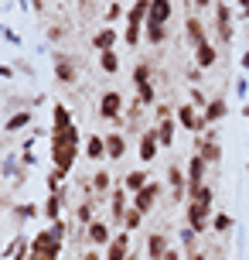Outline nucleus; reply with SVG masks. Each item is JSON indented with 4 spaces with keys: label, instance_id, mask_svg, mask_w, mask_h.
Returning <instances> with one entry per match:
<instances>
[{
    "label": "nucleus",
    "instance_id": "45",
    "mask_svg": "<svg viewBox=\"0 0 249 260\" xmlns=\"http://www.w3.org/2000/svg\"><path fill=\"white\" fill-rule=\"evenodd\" d=\"M249 92V79H236V96H246Z\"/></svg>",
    "mask_w": 249,
    "mask_h": 260
},
{
    "label": "nucleus",
    "instance_id": "31",
    "mask_svg": "<svg viewBox=\"0 0 249 260\" xmlns=\"http://www.w3.org/2000/svg\"><path fill=\"white\" fill-rule=\"evenodd\" d=\"M119 41H127V48H137L144 41V24H127V31L119 35Z\"/></svg>",
    "mask_w": 249,
    "mask_h": 260
},
{
    "label": "nucleus",
    "instance_id": "9",
    "mask_svg": "<svg viewBox=\"0 0 249 260\" xmlns=\"http://www.w3.org/2000/svg\"><path fill=\"white\" fill-rule=\"evenodd\" d=\"M127 188L123 185H113V192H109V219H113V226H123V216H127V209H130V202H127Z\"/></svg>",
    "mask_w": 249,
    "mask_h": 260
},
{
    "label": "nucleus",
    "instance_id": "16",
    "mask_svg": "<svg viewBox=\"0 0 249 260\" xmlns=\"http://www.w3.org/2000/svg\"><path fill=\"white\" fill-rule=\"evenodd\" d=\"M157 151H160L157 130H154V127H147L144 134H140V151H137V154H140V161H144V165H150V161L157 157Z\"/></svg>",
    "mask_w": 249,
    "mask_h": 260
},
{
    "label": "nucleus",
    "instance_id": "8",
    "mask_svg": "<svg viewBox=\"0 0 249 260\" xmlns=\"http://www.w3.org/2000/svg\"><path fill=\"white\" fill-rule=\"evenodd\" d=\"M195 147H198L195 154H201L209 165H219V161H222V144H219V137H215V130L201 134V137L195 141Z\"/></svg>",
    "mask_w": 249,
    "mask_h": 260
},
{
    "label": "nucleus",
    "instance_id": "38",
    "mask_svg": "<svg viewBox=\"0 0 249 260\" xmlns=\"http://www.w3.org/2000/svg\"><path fill=\"white\" fill-rule=\"evenodd\" d=\"M41 212V206H34V202H21V206H14V219H34Z\"/></svg>",
    "mask_w": 249,
    "mask_h": 260
},
{
    "label": "nucleus",
    "instance_id": "22",
    "mask_svg": "<svg viewBox=\"0 0 249 260\" xmlns=\"http://www.w3.org/2000/svg\"><path fill=\"white\" fill-rule=\"evenodd\" d=\"M154 130H157L160 147H171V144H174V130H178V120L174 117H160V120H154Z\"/></svg>",
    "mask_w": 249,
    "mask_h": 260
},
{
    "label": "nucleus",
    "instance_id": "10",
    "mask_svg": "<svg viewBox=\"0 0 249 260\" xmlns=\"http://www.w3.org/2000/svg\"><path fill=\"white\" fill-rule=\"evenodd\" d=\"M157 199H160V185H157V182H147L144 188H140V192L133 195V202H130V206H133V209H140V212L147 216V212H154Z\"/></svg>",
    "mask_w": 249,
    "mask_h": 260
},
{
    "label": "nucleus",
    "instance_id": "58",
    "mask_svg": "<svg viewBox=\"0 0 249 260\" xmlns=\"http://www.w3.org/2000/svg\"><path fill=\"white\" fill-rule=\"evenodd\" d=\"M246 171H249V165H246Z\"/></svg>",
    "mask_w": 249,
    "mask_h": 260
},
{
    "label": "nucleus",
    "instance_id": "32",
    "mask_svg": "<svg viewBox=\"0 0 249 260\" xmlns=\"http://www.w3.org/2000/svg\"><path fill=\"white\" fill-rule=\"evenodd\" d=\"M232 226H236V219H232V216H229V212H215V216H212V233H229V230H232Z\"/></svg>",
    "mask_w": 249,
    "mask_h": 260
},
{
    "label": "nucleus",
    "instance_id": "24",
    "mask_svg": "<svg viewBox=\"0 0 249 260\" xmlns=\"http://www.w3.org/2000/svg\"><path fill=\"white\" fill-rule=\"evenodd\" d=\"M82 154L89 157V161H96V165H99V161L106 157V141L99 137V134H92V137H86V144H82Z\"/></svg>",
    "mask_w": 249,
    "mask_h": 260
},
{
    "label": "nucleus",
    "instance_id": "19",
    "mask_svg": "<svg viewBox=\"0 0 249 260\" xmlns=\"http://www.w3.org/2000/svg\"><path fill=\"white\" fill-rule=\"evenodd\" d=\"M215 62H219V48H215L212 41H205V45H198V48H195V65L201 69V72L215 69Z\"/></svg>",
    "mask_w": 249,
    "mask_h": 260
},
{
    "label": "nucleus",
    "instance_id": "25",
    "mask_svg": "<svg viewBox=\"0 0 249 260\" xmlns=\"http://www.w3.org/2000/svg\"><path fill=\"white\" fill-rule=\"evenodd\" d=\"M168 236L164 233H150L147 236V260H164V253H168Z\"/></svg>",
    "mask_w": 249,
    "mask_h": 260
},
{
    "label": "nucleus",
    "instance_id": "35",
    "mask_svg": "<svg viewBox=\"0 0 249 260\" xmlns=\"http://www.w3.org/2000/svg\"><path fill=\"white\" fill-rule=\"evenodd\" d=\"M21 168H24V161H17V154H11L4 165H0V175H7V178H17V182H21Z\"/></svg>",
    "mask_w": 249,
    "mask_h": 260
},
{
    "label": "nucleus",
    "instance_id": "37",
    "mask_svg": "<svg viewBox=\"0 0 249 260\" xmlns=\"http://www.w3.org/2000/svg\"><path fill=\"white\" fill-rule=\"evenodd\" d=\"M137 100L144 106H157V89H154V82H147V86H137Z\"/></svg>",
    "mask_w": 249,
    "mask_h": 260
},
{
    "label": "nucleus",
    "instance_id": "50",
    "mask_svg": "<svg viewBox=\"0 0 249 260\" xmlns=\"http://www.w3.org/2000/svg\"><path fill=\"white\" fill-rule=\"evenodd\" d=\"M164 260H181V250H168V253H164Z\"/></svg>",
    "mask_w": 249,
    "mask_h": 260
},
{
    "label": "nucleus",
    "instance_id": "15",
    "mask_svg": "<svg viewBox=\"0 0 249 260\" xmlns=\"http://www.w3.org/2000/svg\"><path fill=\"white\" fill-rule=\"evenodd\" d=\"M55 79L62 82V86H72L75 79H79V69H75V62L68 58V55H55Z\"/></svg>",
    "mask_w": 249,
    "mask_h": 260
},
{
    "label": "nucleus",
    "instance_id": "42",
    "mask_svg": "<svg viewBox=\"0 0 249 260\" xmlns=\"http://www.w3.org/2000/svg\"><path fill=\"white\" fill-rule=\"evenodd\" d=\"M195 240H198V233H195V230H188V226H184V230H181V247L188 250V253L195 250Z\"/></svg>",
    "mask_w": 249,
    "mask_h": 260
},
{
    "label": "nucleus",
    "instance_id": "21",
    "mask_svg": "<svg viewBox=\"0 0 249 260\" xmlns=\"http://www.w3.org/2000/svg\"><path fill=\"white\" fill-rule=\"evenodd\" d=\"M62 209H65V195H62V192H52L48 199H45L41 212H45V219H48V222H58V219H62Z\"/></svg>",
    "mask_w": 249,
    "mask_h": 260
},
{
    "label": "nucleus",
    "instance_id": "36",
    "mask_svg": "<svg viewBox=\"0 0 249 260\" xmlns=\"http://www.w3.org/2000/svg\"><path fill=\"white\" fill-rule=\"evenodd\" d=\"M140 222H144V212H140V209H127V216H123V230H127V233H133V230H140Z\"/></svg>",
    "mask_w": 249,
    "mask_h": 260
},
{
    "label": "nucleus",
    "instance_id": "2",
    "mask_svg": "<svg viewBox=\"0 0 249 260\" xmlns=\"http://www.w3.org/2000/svg\"><path fill=\"white\" fill-rule=\"evenodd\" d=\"M62 236H55V230L48 226V230H41V233L31 236V257L27 260H58L62 257Z\"/></svg>",
    "mask_w": 249,
    "mask_h": 260
},
{
    "label": "nucleus",
    "instance_id": "46",
    "mask_svg": "<svg viewBox=\"0 0 249 260\" xmlns=\"http://www.w3.org/2000/svg\"><path fill=\"white\" fill-rule=\"evenodd\" d=\"M4 41H11V45H21V35H17V31H11V27H7V31H4Z\"/></svg>",
    "mask_w": 249,
    "mask_h": 260
},
{
    "label": "nucleus",
    "instance_id": "7",
    "mask_svg": "<svg viewBox=\"0 0 249 260\" xmlns=\"http://www.w3.org/2000/svg\"><path fill=\"white\" fill-rule=\"evenodd\" d=\"M232 7L229 4H215V38L229 45V41H236V24H232Z\"/></svg>",
    "mask_w": 249,
    "mask_h": 260
},
{
    "label": "nucleus",
    "instance_id": "18",
    "mask_svg": "<svg viewBox=\"0 0 249 260\" xmlns=\"http://www.w3.org/2000/svg\"><path fill=\"white\" fill-rule=\"evenodd\" d=\"M116 41H119V35L106 24V27H99V31L92 35V48H96V52H116Z\"/></svg>",
    "mask_w": 249,
    "mask_h": 260
},
{
    "label": "nucleus",
    "instance_id": "47",
    "mask_svg": "<svg viewBox=\"0 0 249 260\" xmlns=\"http://www.w3.org/2000/svg\"><path fill=\"white\" fill-rule=\"evenodd\" d=\"M188 260H209V253H205V250H191V253H188Z\"/></svg>",
    "mask_w": 249,
    "mask_h": 260
},
{
    "label": "nucleus",
    "instance_id": "34",
    "mask_svg": "<svg viewBox=\"0 0 249 260\" xmlns=\"http://www.w3.org/2000/svg\"><path fill=\"white\" fill-rule=\"evenodd\" d=\"M144 38L150 41V45H164V41H168V27H160V24H144Z\"/></svg>",
    "mask_w": 249,
    "mask_h": 260
},
{
    "label": "nucleus",
    "instance_id": "29",
    "mask_svg": "<svg viewBox=\"0 0 249 260\" xmlns=\"http://www.w3.org/2000/svg\"><path fill=\"white\" fill-rule=\"evenodd\" d=\"M147 11H150V0H133L127 11V24H147Z\"/></svg>",
    "mask_w": 249,
    "mask_h": 260
},
{
    "label": "nucleus",
    "instance_id": "43",
    "mask_svg": "<svg viewBox=\"0 0 249 260\" xmlns=\"http://www.w3.org/2000/svg\"><path fill=\"white\" fill-rule=\"evenodd\" d=\"M45 35H48V41H62V35H65V27H62V24H52L48 31H45Z\"/></svg>",
    "mask_w": 249,
    "mask_h": 260
},
{
    "label": "nucleus",
    "instance_id": "27",
    "mask_svg": "<svg viewBox=\"0 0 249 260\" xmlns=\"http://www.w3.org/2000/svg\"><path fill=\"white\" fill-rule=\"evenodd\" d=\"M96 206H99V199H82L79 209H75V222H79V226H89V222L96 219Z\"/></svg>",
    "mask_w": 249,
    "mask_h": 260
},
{
    "label": "nucleus",
    "instance_id": "39",
    "mask_svg": "<svg viewBox=\"0 0 249 260\" xmlns=\"http://www.w3.org/2000/svg\"><path fill=\"white\" fill-rule=\"evenodd\" d=\"M188 92H191V96H188V103L195 106V110H205V106H209V92L201 89V86H191Z\"/></svg>",
    "mask_w": 249,
    "mask_h": 260
},
{
    "label": "nucleus",
    "instance_id": "30",
    "mask_svg": "<svg viewBox=\"0 0 249 260\" xmlns=\"http://www.w3.org/2000/svg\"><path fill=\"white\" fill-rule=\"evenodd\" d=\"M154 82V65L150 62H137L133 65V86H147Z\"/></svg>",
    "mask_w": 249,
    "mask_h": 260
},
{
    "label": "nucleus",
    "instance_id": "53",
    "mask_svg": "<svg viewBox=\"0 0 249 260\" xmlns=\"http://www.w3.org/2000/svg\"><path fill=\"white\" fill-rule=\"evenodd\" d=\"M236 4H239V7H242V11H246V7H249V0H236Z\"/></svg>",
    "mask_w": 249,
    "mask_h": 260
},
{
    "label": "nucleus",
    "instance_id": "3",
    "mask_svg": "<svg viewBox=\"0 0 249 260\" xmlns=\"http://www.w3.org/2000/svg\"><path fill=\"white\" fill-rule=\"evenodd\" d=\"M212 216H215V212H212V202H188V206H184V226H188V230H195L198 236L201 233H209V226H212Z\"/></svg>",
    "mask_w": 249,
    "mask_h": 260
},
{
    "label": "nucleus",
    "instance_id": "44",
    "mask_svg": "<svg viewBox=\"0 0 249 260\" xmlns=\"http://www.w3.org/2000/svg\"><path fill=\"white\" fill-rule=\"evenodd\" d=\"M14 76H17V69L7 65V62H0V79H14Z\"/></svg>",
    "mask_w": 249,
    "mask_h": 260
},
{
    "label": "nucleus",
    "instance_id": "55",
    "mask_svg": "<svg viewBox=\"0 0 249 260\" xmlns=\"http://www.w3.org/2000/svg\"><path fill=\"white\" fill-rule=\"evenodd\" d=\"M242 17H249V7H246V11H242Z\"/></svg>",
    "mask_w": 249,
    "mask_h": 260
},
{
    "label": "nucleus",
    "instance_id": "13",
    "mask_svg": "<svg viewBox=\"0 0 249 260\" xmlns=\"http://www.w3.org/2000/svg\"><path fill=\"white\" fill-rule=\"evenodd\" d=\"M127 257H130V233L119 230V233H113V243L106 247L103 260H127Z\"/></svg>",
    "mask_w": 249,
    "mask_h": 260
},
{
    "label": "nucleus",
    "instance_id": "11",
    "mask_svg": "<svg viewBox=\"0 0 249 260\" xmlns=\"http://www.w3.org/2000/svg\"><path fill=\"white\" fill-rule=\"evenodd\" d=\"M86 240H89L92 247H109L113 243V226L103 219H92L89 226H86Z\"/></svg>",
    "mask_w": 249,
    "mask_h": 260
},
{
    "label": "nucleus",
    "instance_id": "20",
    "mask_svg": "<svg viewBox=\"0 0 249 260\" xmlns=\"http://www.w3.org/2000/svg\"><path fill=\"white\" fill-rule=\"evenodd\" d=\"M106 157L109 161H119V157H127V137L119 134V130H113V134H106Z\"/></svg>",
    "mask_w": 249,
    "mask_h": 260
},
{
    "label": "nucleus",
    "instance_id": "6",
    "mask_svg": "<svg viewBox=\"0 0 249 260\" xmlns=\"http://www.w3.org/2000/svg\"><path fill=\"white\" fill-rule=\"evenodd\" d=\"M184 175H188V199L201 188V185H209L205 178H209V161L201 154H191L188 157V165H184Z\"/></svg>",
    "mask_w": 249,
    "mask_h": 260
},
{
    "label": "nucleus",
    "instance_id": "23",
    "mask_svg": "<svg viewBox=\"0 0 249 260\" xmlns=\"http://www.w3.org/2000/svg\"><path fill=\"white\" fill-rule=\"evenodd\" d=\"M89 188L99 195V199L109 195V192H113V175H109L106 168H96V171H92V178H89Z\"/></svg>",
    "mask_w": 249,
    "mask_h": 260
},
{
    "label": "nucleus",
    "instance_id": "57",
    "mask_svg": "<svg viewBox=\"0 0 249 260\" xmlns=\"http://www.w3.org/2000/svg\"><path fill=\"white\" fill-rule=\"evenodd\" d=\"M79 4H82V7H86V4H89V0H79Z\"/></svg>",
    "mask_w": 249,
    "mask_h": 260
},
{
    "label": "nucleus",
    "instance_id": "4",
    "mask_svg": "<svg viewBox=\"0 0 249 260\" xmlns=\"http://www.w3.org/2000/svg\"><path fill=\"white\" fill-rule=\"evenodd\" d=\"M123 106H127V96L119 89H106L99 96V120H109V123H127L123 120Z\"/></svg>",
    "mask_w": 249,
    "mask_h": 260
},
{
    "label": "nucleus",
    "instance_id": "49",
    "mask_svg": "<svg viewBox=\"0 0 249 260\" xmlns=\"http://www.w3.org/2000/svg\"><path fill=\"white\" fill-rule=\"evenodd\" d=\"M82 260H103V257H99V250H86V253H82Z\"/></svg>",
    "mask_w": 249,
    "mask_h": 260
},
{
    "label": "nucleus",
    "instance_id": "48",
    "mask_svg": "<svg viewBox=\"0 0 249 260\" xmlns=\"http://www.w3.org/2000/svg\"><path fill=\"white\" fill-rule=\"evenodd\" d=\"M239 69H242V72H249V48L242 52V58H239Z\"/></svg>",
    "mask_w": 249,
    "mask_h": 260
},
{
    "label": "nucleus",
    "instance_id": "56",
    "mask_svg": "<svg viewBox=\"0 0 249 260\" xmlns=\"http://www.w3.org/2000/svg\"><path fill=\"white\" fill-rule=\"evenodd\" d=\"M4 31H7V27H4V24H0V35H4Z\"/></svg>",
    "mask_w": 249,
    "mask_h": 260
},
{
    "label": "nucleus",
    "instance_id": "17",
    "mask_svg": "<svg viewBox=\"0 0 249 260\" xmlns=\"http://www.w3.org/2000/svg\"><path fill=\"white\" fill-rule=\"evenodd\" d=\"M171 14H174V4H171V0H150V11H147V24H160V27H168Z\"/></svg>",
    "mask_w": 249,
    "mask_h": 260
},
{
    "label": "nucleus",
    "instance_id": "33",
    "mask_svg": "<svg viewBox=\"0 0 249 260\" xmlns=\"http://www.w3.org/2000/svg\"><path fill=\"white\" fill-rule=\"evenodd\" d=\"M99 69L106 76H116L119 72V55L116 52H99Z\"/></svg>",
    "mask_w": 249,
    "mask_h": 260
},
{
    "label": "nucleus",
    "instance_id": "5",
    "mask_svg": "<svg viewBox=\"0 0 249 260\" xmlns=\"http://www.w3.org/2000/svg\"><path fill=\"white\" fill-rule=\"evenodd\" d=\"M174 120H178V127L188 130V134H195V137H201L205 134V120H201V110H195L191 103H178V110H174Z\"/></svg>",
    "mask_w": 249,
    "mask_h": 260
},
{
    "label": "nucleus",
    "instance_id": "28",
    "mask_svg": "<svg viewBox=\"0 0 249 260\" xmlns=\"http://www.w3.org/2000/svg\"><path fill=\"white\" fill-rule=\"evenodd\" d=\"M31 110H17V113H11V117H7V123H4V130H7V134H17V130H24V127H31Z\"/></svg>",
    "mask_w": 249,
    "mask_h": 260
},
{
    "label": "nucleus",
    "instance_id": "51",
    "mask_svg": "<svg viewBox=\"0 0 249 260\" xmlns=\"http://www.w3.org/2000/svg\"><path fill=\"white\" fill-rule=\"evenodd\" d=\"M195 7H198V11H209V7H212V0H195Z\"/></svg>",
    "mask_w": 249,
    "mask_h": 260
},
{
    "label": "nucleus",
    "instance_id": "52",
    "mask_svg": "<svg viewBox=\"0 0 249 260\" xmlns=\"http://www.w3.org/2000/svg\"><path fill=\"white\" fill-rule=\"evenodd\" d=\"M17 7H21V11H31V0H17Z\"/></svg>",
    "mask_w": 249,
    "mask_h": 260
},
{
    "label": "nucleus",
    "instance_id": "12",
    "mask_svg": "<svg viewBox=\"0 0 249 260\" xmlns=\"http://www.w3.org/2000/svg\"><path fill=\"white\" fill-rule=\"evenodd\" d=\"M225 117H229V100H225V96H212L209 106L201 110L205 127H215V123H219V120H225Z\"/></svg>",
    "mask_w": 249,
    "mask_h": 260
},
{
    "label": "nucleus",
    "instance_id": "54",
    "mask_svg": "<svg viewBox=\"0 0 249 260\" xmlns=\"http://www.w3.org/2000/svg\"><path fill=\"white\" fill-rule=\"evenodd\" d=\"M242 117H246V120H249V103H246V106H242Z\"/></svg>",
    "mask_w": 249,
    "mask_h": 260
},
{
    "label": "nucleus",
    "instance_id": "40",
    "mask_svg": "<svg viewBox=\"0 0 249 260\" xmlns=\"http://www.w3.org/2000/svg\"><path fill=\"white\" fill-rule=\"evenodd\" d=\"M65 178H68V175H65V171H58V168L48 171V178H45V182H48V195H52V192H62V182H65Z\"/></svg>",
    "mask_w": 249,
    "mask_h": 260
},
{
    "label": "nucleus",
    "instance_id": "41",
    "mask_svg": "<svg viewBox=\"0 0 249 260\" xmlns=\"http://www.w3.org/2000/svg\"><path fill=\"white\" fill-rule=\"evenodd\" d=\"M103 14H106V24H113V21H119V17H123V4H116V0H113Z\"/></svg>",
    "mask_w": 249,
    "mask_h": 260
},
{
    "label": "nucleus",
    "instance_id": "14",
    "mask_svg": "<svg viewBox=\"0 0 249 260\" xmlns=\"http://www.w3.org/2000/svg\"><path fill=\"white\" fill-rule=\"evenodd\" d=\"M184 41H188L191 48H198V45H205V41H209V31H205V21H201V17L191 14V17L184 21Z\"/></svg>",
    "mask_w": 249,
    "mask_h": 260
},
{
    "label": "nucleus",
    "instance_id": "26",
    "mask_svg": "<svg viewBox=\"0 0 249 260\" xmlns=\"http://www.w3.org/2000/svg\"><path fill=\"white\" fill-rule=\"evenodd\" d=\"M147 182H150V175H147L144 168H137V171H127V178H123L119 185H123V188H127L130 195H137V192H140V188H144Z\"/></svg>",
    "mask_w": 249,
    "mask_h": 260
},
{
    "label": "nucleus",
    "instance_id": "1",
    "mask_svg": "<svg viewBox=\"0 0 249 260\" xmlns=\"http://www.w3.org/2000/svg\"><path fill=\"white\" fill-rule=\"evenodd\" d=\"M82 154V134L75 123H68V127H52V165L58 171H72L75 168V161Z\"/></svg>",
    "mask_w": 249,
    "mask_h": 260
}]
</instances>
